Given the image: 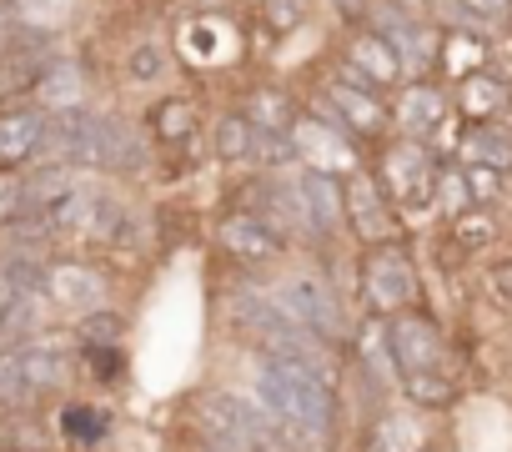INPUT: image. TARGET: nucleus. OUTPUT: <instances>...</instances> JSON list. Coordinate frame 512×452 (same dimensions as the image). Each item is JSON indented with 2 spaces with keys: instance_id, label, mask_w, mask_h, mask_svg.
Instances as JSON below:
<instances>
[{
  "instance_id": "nucleus-1",
  "label": "nucleus",
  "mask_w": 512,
  "mask_h": 452,
  "mask_svg": "<svg viewBox=\"0 0 512 452\" xmlns=\"http://www.w3.org/2000/svg\"><path fill=\"white\" fill-rule=\"evenodd\" d=\"M251 397L277 422L287 452H327L337 437V372L262 352L251 372Z\"/></svg>"
},
{
  "instance_id": "nucleus-2",
  "label": "nucleus",
  "mask_w": 512,
  "mask_h": 452,
  "mask_svg": "<svg viewBox=\"0 0 512 452\" xmlns=\"http://www.w3.org/2000/svg\"><path fill=\"white\" fill-rule=\"evenodd\" d=\"M81 347L71 337H26L0 347V412H36V402L76 387Z\"/></svg>"
},
{
  "instance_id": "nucleus-3",
  "label": "nucleus",
  "mask_w": 512,
  "mask_h": 452,
  "mask_svg": "<svg viewBox=\"0 0 512 452\" xmlns=\"http://www.w3.org/2000/svg\"><path fill=\"white\" fill-rule=\"evenodd\" d=\"M191 427L211 452H287L267 407L246 392H226V387L196 392L191 397Z\"/></svg>"
},
{
  "instance_id": "nucleus-4",
  "label": "nucleus",
  "mask_w": 512,
  "mask_h": 452,
  "mask_svg": "<svg viewBox=\"0 0 512 452\" xmlns=\"http://www.w3.org/2000/svg\"><path fill=\"white\" fill-rule=\"evenodd\" d=\"M267 292L277 297V307L292 322H302L327 347H342L352 337V317H347V307H342V297H337V287H332L327 272H317V267H282L267 282Z\"/></svg>"
},
{
  "instance_id": "nucleus-5",
  "label": "nucleus",
  "mask_w": 512,
  "mask_h": 452,
  "mask_svg": "<svg viewBox=\"0 0 512 452\" xmlns=\"http://www.w3.org/2000/svg\"><path fill=\"white\" fill-rule=\"evenodd\" d=\"M437 166H442V161H437L432 141L397 136V141H387V146H382V156H377L372 176H377V186L387 191V201H392L397 211L417 216V211H427V206H432Z\"/></svg>"
},
{
  "instance_id": "nucleus-6",
  "label": "nucleus",
  "mask_w": 512,
  "mask_h": 452,
  "mask_svg": "<svg viewBox=\"0 0 512 452\" xmlns=\"http://www.w3.org/2000/svg\"><path fill=\"white\" fill-rule=\"evenodd\" d=\"M362 302H367L372 317H392L402 307H422L417 267H412V257L397 242L367 247V257H362Z\"/></svg>"
},
{
  "instance_id": "nucleus-7",
  "label": "nucleus",
  "mask_w": 512,
  "mask_h": 452,
  "mask_svg": "<svg viewBox=\"0 0 512 452\" xmlns=\"http://www.w3.org/2000/svg\"><path fill=\"white\" fill-rule=\"evenodd\" d=\"M382 337H387V357H392L397 377L447 372V337L422 307H402V312L382 317Z\"/></svg>"
},
{
  "instance_id": "nucleus-8",
  "label": "nucleus",
  "mask_w": 512,
  "mask_h": 452,
  "mask_svg": "<svg viewBox=\"0 0 512 452\" xmlns=\"http://www.w3.org/2000/svg\"><path fill=\"white\" fill-rule=\"evenodd\" d=\"M342 232H352L362 247H382L402 237V211L387 201V191L367 166L342 176Z\"/></svg>"
},
{
  "instance_id": "nucleus-9",
  "label": "nucleus",
  "mask_w": 512,
  "mask_h": 452,
  "mask_svg": "<svg viewBox=\"0 0 512 452\" xmlns=\"http://www.w3.org/2000/svg\"><path fill=\"white\" fill-rule=\"evenodd\" d=\"M176 61L191 66V71H231L246 51V36L231 16L221 11H196L191 21H181L176 41H171Z\"/></svg>"
},
{
  "instance_id": "nucleus-10",
  "label": "nucleus",
  "mask_w": 512,
  "mask_h": 452,
  "mask_svg": "<svg viewBox=\"0 0 512 452\" xmlns=\"http://www.w3.org/2000/svg\"><path fill=\"white\" fill-rule=\"evenodd\" d=\"M312 111L327 116V121H337V126H342L347 136H357V141H372V136L387 131V101H382L377 91L357 86L352 76H342L337 66L317 81V101H312Z\"/></svg>"
},
{
  "instance_id": "nucleus-11",
  "label": "nucleus",
  "mask_w": 512,
  "mask_h": 452,
  "mask_svg": "<svg viewBox=\"0 0 512 452\" xmlns=\"http://www.w3.org/2000/svg\"><path fill=\"white\" fill-rule=\"evenodd\" d=\"M337 71H342V76H352L357 86L377 91V96H387V91H397V86L407 81L402 56H397V51H392V41H387L382 31H372L367 21H347Z\"/></svg>"
},
{
  "instance_id": "nucleus-12",
  "label": "nucleus",
  "mask_w": 512,
  "mask_h": 452,
  "mask_svg": "<svg viewBox=\"0 0 512 452\" xmlns=\"http://www.w3.org/2000/svg\"><path fill=\"white\" fill-rule=\"evenodd\" d=\"M41 297L76 322V317H86V312H96V307L111 302V277L96 262H86V257H46V267H41Z\"/></svg>"
},
{
  "instance_id": "nucleus-13",
  "label": "nucleus",
  "mask_w": 512,
  "mask_h": 452,
  "mask_svg": "<svg viewBox=\"0 0 512 452\" xmlns=\"http://www.w3.org/2000/svg\"><path fill=\"white\" fill-rule=\"evenodd\" d=\"M216 247H221L241 272H251V277H256V272L282 267V262H287V252H292V242L277 232V226H267L251 206H241V211L221 216V226H216Z\"/></svg>"
},
{
  "instance_id": "nucleus-14",
  "label": "nucleus",
  "mask_w": 512,
  "mask_h": 452,
  "mask_svg": "<svg viewBox=\"0 0 512 452\" xmlns=\"http://www.w3.org/2000/svg\"><path fill=\"white\" fill-rule=\"evenodd\" d=\"M287 141L297 151V166L327 171V176H352L362 166L357 136H347L337 121L317 116V111H297V121L287 126Z\"/></svg>"
},
{
  "instance_id": "nucleus-15",
  "label": "nucleus",
  "mask_w": 512,
  "mask_h": 452,
  "mask_svg": "<svg viewBox=\"0 0 512 452\" xmlns=\"http://www.w3.org/2000/svg\"><path fill=\"white\" fill-rule=\"evenodd\" d=\"M387 126L412 141H437L452 126V96L432 76H407L387 101Z\"/></svg>"
},
{
  "instance_id": "nucleus-16",
  "label": "nucleus",
  "mask_w": 512,
  "mask_h": 452,
  "mask_svg": "<svg viewBox=\"0 0 512 452\" xmlns=\"http://www.w3.org/2000/svg\"><path fill=\"white\" fill-rule=\"evenodd\" d=\"M46 121L51 111L31 96H21L16 106H0V171H26L31 161H41Z\"/></svg>"
},
{
  "instance_id": "nucleus-17",
  "label": "nucleus",
  "mask_w": 512,
  "mask_h": 452,
  "mask_svg": "<svg viewBox=\"0 0 512 452\" xmlns=\"http://www.w3.org/2000/svg\"><path fill=\"white\" fill-rule=\"evenodd\" d=\"M512 111V81L497 76V66H482L462 81H452V116L457 121H502Z\"/></svg>"
},
{
  "instance_id": "nucleus-18",
  "label": "nucleus",
  "mask_w": 512,
  "mask_h": 452,
  "mask_svg": "<svg viewBox=\"0 0 512 452\" xmlns=\"http://www.w3.org/2000/svg\"><path fill=\"white\" fill-rule=\"evenodd\" d=\"M292 181H297V196H302V211L312 221V237L327 242L342 232V176H327V171H312V166H292Z\"/></svg>"
},
{
  "instance_id": "nucleus-19",
  "label": "nucleus",
  "mask_w": 512,
  "mask_h": 452,
  "mask_svg": "<svg viewBox=\"0 0 512 452\" xmlns=\"http://www.w3.org/2000/svg\"><path fill=\"white\" fill-rule=\"evenodd\" d=\"M482 66H492V36H482V31H462V26H442V31H437L432 71H437L447 86L462 81V76H472V71H482Z\"/></svg>"
},
{
  "instance_id": "nucleus-20",
  "label": "nucleus",
  "mask_w": 512,
  "mask_h": 452,
  "mask_svg": "<svg viewBox=\"0 0 512 452\" xmlns=\"http://www.w3.org/2000/svg\"><path fill=\"white\" fill-rule=\"evenodd\" d=\"M432 26H462L482 36H502L512 26V0H432Z\"/></svg>"
},
{
  "instance_id": "nucleus-21",
  "label": "nucleus",
  "mask_w": 512,
  "mask_h": 452,
  "mask_svg": "<svg viewBox=\"0 0 512 452\" xmlns=\"http://www.w3.org/2000/svg\"><path fill=\"white\" fill-rule=\"evenodd\" d=\"M256 131H267V136H287V126L297 121V96L287 91V86H277V81H256V86H246V96H241V106H236Z\"/></svg>"
},
{
  "instance_id": "nucleus-22",
  "label": "nucleus",
  "mask_w": 512,
  "mask_h": 452,
  "mask_svg": "<svg viewBox=\"0 0 512 452\" xmlns=\"http://www.w3.org/2000/svg\"><path fill=\"white\" fill-rule=\"evenodd\" d=\"M457 161L512 171V131L502 121H457Z\"/></svg>"
},
{
  "instance_id": "nucleus-23",
  "label": "nucleus",
  "mask_w": 512,
  "mask_h": 452,
  "mask_svg": "<svg viewBox=\"0 0 512 452\" xmlns=\"http://www.w3.org/2000/svg\"><path fill=\"white\" fill-rule=\"evenodd\" d=\"M427 427H422V417L417 412H382L372 427H367V437H362V452H427Z\"/></svg>"
},
{
  "instance_id": "nucleus-24",
  "label": "nucleus",
  "mask_w": 512,
  "mask_h": 452,
  "mask_svg": "<svg viewBox=\"0 0 512 452\" xmlns=\"http://www.w3.org/2000/svg\"><path fill=\"white\" fill-rule=\"evenodd\" d=\"M31 101H41L46 111H76V106H86V76H81V66L66 61V56H56V61L36 76Z\"/></svg>"
},
{
  "instance_id": "nucleus-25",
  "label": "nucleus",
  "mask_w": 512,
  "mask_h": 452,
  "mask_svg": "<svg viewBox=\"0 0 512 452\" xmlns=\"http://www.w3.org/2000/svg\"><path fill=\"white\" fill-rule=\"evenodd\" d=\"M146 126H151V136L161 146H186L196 136V126H201V106H196V96H161L151 106Z\"/></svg>"
},
{
  "instance_id": "nucleus-26",
  "label": "nucleus",
  "mask_w": 512,
  "mask_h": 452,
  "mask_svg": "<svg viewBox=\"0 0 512 452\" xmlns=\"http://www.w3.org/2000/svg\"><path fill=\"white\" fill-rule=\"evenodd\" d=\"M211 151H216V161H226V166H251V151H256V126L231 106V111H221L216 121H211Z\"/></svg>"
},
{
  "instance_id": "nucleus-27",
  "label": "nucleus",
  "mask_w": 512,
  "mask_h": 452,
  "mask_svg": "<svg viewBox=\"0 0 512 452\" xmlns=\"http://www.w3.org/2000/svg\"><path fill=\"white\" fill-rule=\"evenodd\" d=\"M0 452H61V437L36 412H6V422H0Z\"/></svg>"
},
{
  "instance_id": "nucleus-28",
  "label": "nucleus",
  "mask_w": 512,
  "mask_h": 452,
  "mask_svg": "<svg viewBox=\"0 0 512 452\" xmlns=\"http://www.w3.org/2000/svg\"><path fill=\"white\" fill-rule=\"evenodd\" d=\"M106 432H111V412L106 407H96L86 397H76V402L61 407V437L71 447H96V442H106Z\"/></svg>"
},
{
  "instance_id": "nucleus-29",
  "label": "nucleus",
  "mask_w": 512,
  "mask_h": 452,
  "mask_svg": "<svg viewBox=\"0 0 512 452\" xmlns=\"http://www.w3.org/2000/svg\"><path fill=\"white\" fill-rule=\"evenodd\" d=\"M71 342L76 347H121L126 342V317L106 302V307H96V312L71 322Z\"/></svg>"
},
{
  "instance_id": "nucleus-30",
  "label": "nucleus",
  "mask_w": 512,
  "mask_h": 452,
  "mask_svg": "<svg viewBox=\"0 0 512 452\" xmlns=\"http://www.w3.org/2000/svg\"><path fill=\"white\" fill-rule=\"evenodd\" d=\"M397 387L407 392L412 407H432V412H442V407L457 402V382H452L447 372H412V377H397Z\"/></svg>"
},
{
  "instance_id": "nucleus-31",
  "label": "nucleus",
  "mask_w": 512,
  "mask_h": 452,
  "mask_svg": "<svg viewBox=\"0 0 512 452\" xmlns=\"http://www.w3.org/2000/svg\"><path fill=\"white\" fill-rule=\"evenodd\" d=\"M256 16H262V26L282 41V36H297L312 16V0H256Z\"/></svg>"
},
{
  "instance_id": "nucleus-32",
  "label": "nucleus",
  "mask_w": 512,
  "mask_h": 452,
  "mask_svg": "<svg viewBox=\"0 0 512 452\" xmlns=\"http://www.w3.org/2000/svg\"><path fill=\"white\" fill-rule=\"evenodd\" d=\"M126 76H131L136 86H156L161 76H171V51L156 46V36H151V41H136L131 56H126Z\"/></svg>"
},
{
  "instance_id": "nucleus-33",
  "label": "nucleus",
  "mask_w": 512,
  "mask_h": 452,
  "mask_svg": "<svg viewBox=\"0 0 512 452\" xmlns=\"http://www.w3.org/2000/svg\"><path fill=\"white\" fill-rule=\"evenodd\" d=\"M457 166H462V181H467L472 206H492L502 196V171L497 166H477V161H457Z\"/></svg>"
},
{
  "instance_id": "nucleus-34",
  "label": "nucleus",
  "mask_w": 512,
  "mask_h": 452,
  "mask_svg": "<svg viewBox=\"0 0 512 452\" xmlns=\"http://www.w3.org/2000/svg\"><path fill=\"white\" fill-rule=\"evenodd\" d=\"M452 232H457V242L462 247H487L492 242V216H487V206H472V211H462V216H452Z\"/></svg>"
},
{
  "instance_id": "nucleus-35",
  "label": "nucleus",
  "mask_w": 512,
  "mask_h": 452,
  "mask_svg": "<svg viewBox=\"0 0 512 452\" xmlns=\"http://www.w3.org/2000/svg\"><path fill=\"white\" fill-rule=\"evenodd\" d=\"M26 216V171H0V226Z\"/></svg>"
},
{
  "instance_id": "nucleus-36",
  "label": "nucleus",
  "mask_w": 512,
  "mask_h": 452,
  "mask_svg": "<svg viewBox=\"0 0 512 452\" xmlns=\"http://www.w3.org/2000/svg\"><path fill=\"white\" fill-rule=\"evenodd\" d=\"M16 297H21V282H16L6 267H0V317L11 312V302H16Z\"/></svg>"
},
{
  "instance_id": "nucleus-37",
  "label": "nucleus",
  "mask_w": 512,
  "mask_h": 452,
  "mask_svg": "<svg viewBox=\"0 0 512 452\" xmlns=\"http://www.w3.org/2000/svg\"><path fill=\"white\" fill-rule=\"evenodd\" d=\"M327 6H332L342 21H362V11L372 6V0H327Z\"/></svg>"
},
{
  "instance_id": "nucleus-38",
  "label": "nucleus",
  "mask_w": 512,
  "mask_h": 452,
  "mask_svg": "<svg viewBox=\"0 0 512 452\" xmlns=\"http://www.w3.org/2000/svg\"><path fill=\"white\" fill-rule=\"evenodd\" d=\"M11 31H16V21H11V11H6V0H0V56H6V41H11Z\"/></svg>"
}]
</instances>
